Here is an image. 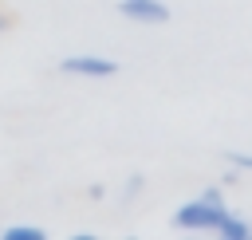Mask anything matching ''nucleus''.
Instances as JSON below:
<instances>
[{"label": "nucleus", "instance_id": "5", "mask_svg": "<svg viewBox=\"0 0 252 240\" xmlns=\"http://www.w3.org/2000/svg\"><path fill=\"white\" fill-rule=\"evenodd\" d=\"M0 236L4 240H43L47 232L39 224H8V228H0Z\"/></svg>", "mask_w": 252, "mask_h": 240}, {"label": "nucleus", "instance_id": "4", "mask_svg": "<svg viewBox=\"0 0 252 240\" xmlns=\"http://www.w3.org/2000/svg\"><path fill=\"white\" fill-rule=\"evenodd\" d=\"M213 232H217V236H224V240H248V236H252V224H248V220H244L240 212H232V209H224Z\"/></svg>", "mask_w": 252, "mask_h": 240}, {"label": "nucleus", "instance_id": "2", "mask_svg": "<svg viewBox=\"0 0 252 240\" xmlns=\"http://www.w3.org/2000/svg\"><path fill=\"white\" fill-rule=\"evenodd\" d=\"M59 71H63V75H75V79H114V75H118V63H114L110 55H91V51H83V55H63Z\"/></svg>", "mask_w": 252, "mask_h": 240}, {"label": "nucleus", "instance_id": "3", "mask_svg": "<svg viewBox=\"0 0 252 240\" xmlns=\"http://www.w3.org/2000/svg\"><path fill=\"white\" fill-rule=\"evenodd\" d=\"M118 16L130 20V24L158 28V24L169 20V4H165V0H118Z\"/></svg>", "mask_w": 252, "mask_h": 240}, {"label": "nucleus", "instance_id": "1", "mask_svg": "<svg viewBox=\"0 0 252 240\" xmlns=\"http://www.w3.org/2000/svg\"><path fill=\"white\" fill-rule=\"evenodd\" d=\"M224 209H228V205H224L220 185H209V189H201L193 201H185V205L173 209V224H177L181 232H213Z\"/></svg>", "mask_w": 252, "mask_h": 240}, {"label": "nucleus", "instance_id": "7", "mask_svg": "<svg viewBox=\"0 0 252 240\" xmlns=\"http://www.w3.org/2000/svg\"><path fill=\"white\" fill-rule=\"evenodd\" d=\"M142 185H146V177H142V173H130V177H126V189H122V201H134V197L142 193Z\"/></svg>", "mask_w": 252, "mask_h": 240}, {"label": "nucleus", "instance_id": "6", "mask_svg": "<svg viewBox=\"0 0 252 240\" xmlns=\"http://www.w3.org/2000/svg\"><path fill=\"white\" fill-rule=\"evenodd\" d=\"M224 157H228V165H232L236 173H240V169H244V173H252V150H228Z\"/></svg>", "mask_w": 252, "mask_h": 240}, {"label": "nucleus", "instance_id": "8", "mask_svg": "<svg viewBox=\"0 0 252 240\" xmlns=\"http://www.w3.org/2000/svg\"><path fill=\"white\" fill-rule=\"evenodd\" d=\"M0 31H8V16L4 12H0Z\"/></svg>", "mask_w": 252, "mask_h": 240}]
</instances>
